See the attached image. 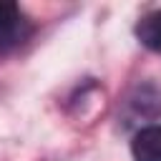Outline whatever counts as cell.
<instances>
[{
	"mask_svg": "<svg viewBox=\"0 0 161 161\" xmlns=\"http://www.w3.org/2000/svg\"><path fill=\"white\" fill-rule=\"evenodd\" d=\"M131 153L136 161H161V126L141 128L131 141Z\"/></svg>",
	"mask_w": 161,
	"mask_h": 161,
	"instance_id": "obj_1",
	"label": "cell"
},
{
	"mask_svg": "<svg viewBox=\"0 0 161 161\" xmlns=\"http://www.w3.org/2000/svg\"><path fill=\"white\" fill-rule=\"evenodd\" d=\"M136 35L148 50L161 53V10H153V13L143 15L136 25Z\"/></svg>",
	"mask_w": 161,
	"mask_h": 161,
	"instance_id": "obj_2",
	"label": "cell"
},
{
	"mask_svg": "<svg viewBox=\"0 0 161 161\" xmlns=\"http://www.w3.org/2000/svg\"><path fill=\"white\" fill-rule=\"evenodd\" d=\"M20 28V10L15 3L0 0V38H8L13 33H18Z\"/></svg>",
	"mask_w": 161,
	"mask_h": 161,
	"instance_id": "obj_3",
	"label": "cell"
}]
</instances>
